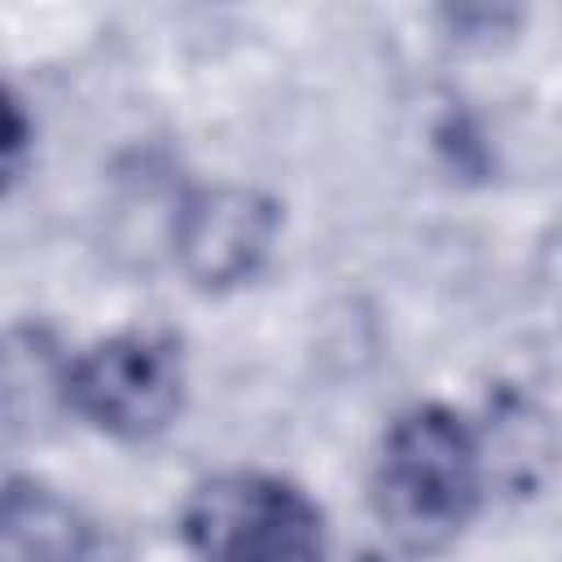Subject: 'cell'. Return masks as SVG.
<instances>
[{"mask_svg": "<svg viewBox=\"0 0 562 562\" xmlns=\"http://www.w3.org/2000/svg\"><path fill=\"white\" fill-rule=\"evenodd\" d=\"M479 492L483 457L461 413L417 404L391 422L373 470V505L400 544L417 553L448 544L474 518Z\"/></svg>", "mask_w": 562, "mask_h": 562, "instance_id": "cell-1", "label": "cell"}, {"mask_svg": "<svg viewBox=\"0 0 562 562\" xmlns=\"http://www.w3.org/2000/svg\"><path fill=\"white\" fill-rule=\"evenodd\" d=\"M180 540L198 562H321L325 518L299 483L228 470L189 492Z\"/></svg>", "mask_w": 562, "mask_h": 562, "instance_id": "cell-2", "label": "cell"}, {"mask_svg": "<svg viewBox=\"0 0 562 562\" xmlns=\"http://www.w3.org/2000/svg\"><path fill=\"white\" fill-rule=\"evenodd\" d=\"M61 386L88 426L114 439H149L180 413L184 360L167 334L123 329L79 351L66 364Z\"/></svg>", "mask_w": 562, "mask_h": 562, "instance_id": "cell-3", "label": "cell"}, {"mask_svg": "<svg viewBox=\"0 0 562 562\" xmlns=\"http://www.w3.org/2000/svg\"><path fill=\"white\" fill-rule=\"evenodd\" d=\"M277 237V206L255 189H202L184 202L176 220L180 268L206 285H241L268 259Z\"/></svg>", "mask_w": 562, "mask_h": 562, "instance_id": "cell-4", "label": "cell"}, {"mask_svg": "<svg viewBox=\"0 0 562 562\" xmlns=\"http://www.w3.org/2000/svg\"><path fill=\"white\" fill-rule=\"evenodd\" d=\"M83 514L44 483L13 479L0 514V562H83L88 553Z\"/></svg>", "mask_w": 562, "mask_h": 562, "instance_id": "cell-5", "label": "cell"}, {"mask_svg": "<svg viewBox=\"0 0 562 562\" xmlns=\"http://www.w3.org/2000/svg\"><path fill=\"white\" fill-rule=\"evenodd\" d=\"M9 127H4V176H9V184L18 180V171H22V149H26V127H22V110H18V101L9 97Z\"/></svg>", "mask_w": 562, "mask_h": 562, "instance_id": "cell-6", "label": "cell"}]
</instances>
